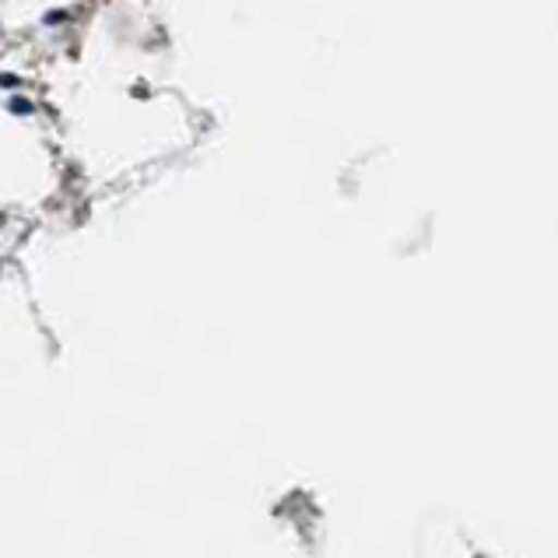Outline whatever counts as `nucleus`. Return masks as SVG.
Wrapping results in <instances>:
<instances>
[]
</instances>
